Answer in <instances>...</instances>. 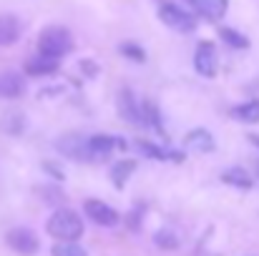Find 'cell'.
<instances>
[{"label": "cell", "mask_w": 259, "mask_h": 256, "mask_svg": "<svg viewBox=\"0 0 259 256\" xmlns=\"http://www.w3.org/2000/svg\"><path fill=\"white\" fill-rule=\"evenodd\" d=\"M25 90V81L20 73L15 71H5L0 73V98H18Z\"/></svg>", "instance_id": "11"}, {"label": "cell", "mask_w": 259, "mask_h": 256, "mask_svg": "<svg viewBox=\"0 0 259 256\" xmlns=\"http://www.w3.org/2000/svg\"><path fill=\"white\" fill-rule=\"evenodd\" d=\"M88 161H103L111 156L113 148H123L126 151V141L116 138V136H106V133H96L88 138Z\"/></svg>", "instance_id": "6"}, {"label": "cell", "mask_w": 259, "mask_h": 256, "mask_svg": "<svg viewBox=\"0 0 259 256\" xmlns=\"http://www.w3.org/2000/svg\"><path fill=\"white\" fill-rule=\"evenodd\" d=\"M141 118H144V126H151V128H156L159 133H164L161 116H159V108H156L151 100H144V103H141Z\"/></svg>", "instance_id": "19"}, {"label": "cell", "mask_w": 259, "mask_h": 256, "mask_svg": "<svg viewBox=\"0 0 259 256\" xmlns=\"http://www.w3.org/2000/svg\"><path fill=\"white\" fill-rule=\"evenodd\" d=\"M159 18H161L164 25H169V28L179 30V33H191L196 28V18L191 13L181 10L179 5H171V3H164L159 8Z\"/></svg>", "instance_id": "3"}, {"label": "cell", "mask_w": 259, "mask_h": 256, "mask_svg": "<svg viewBox=\"0 0 259 256\" xmlns=\"http://www.w3.org/2000/svg\"><path fill=\"white\" fill-rule=\"evenodd\" d=\"M156 244L164 246V249H169V251H174L179 246V241H176V236H174L171 231H159L156 234Z\"/></svg>", "instance_id": "23"}, {"label": "cell", "mask_w": 259, "mask_h": 256, "mask_svg": "<svg viewBox=\"0 0 259 256\" xmlns=\"http://www.w3.org/2000/svg\"><path fill=\"white\" fill-rule=\"evenodd\" d=\"M83 211H86L88 219H91L93 224H98V226H116V224L121 221L118 211L111 209L108 203L98 201V198H88L86 203H83Z\"/></svg>", "instance_id": "7"}, {"label": "cell", "mask_w": 259, "mask_h": 256, "mask_svg": "<svg viewBox=\"0 0 259 256\" xmlns=\"http://www.w3.org/2000/svg\"><path fill=\"white\" fill-rule=\"evenodd\" d=\"M194 68L199 76L204 78H214L217 71H219V58H217V48L211 40H201L196 45V53H194Z\"/></svg>", "instance_id": "4"}, {"label": "cell", "mask_w": 259, "mask_h": 256, "mask_svg": "<svg viewBox=\"0 0 259 256\" xmlns=\"http://www.w3.org/2000/svg\"><path fill=\"white\" fill-rule=\"evenodd\" d=\"M136 148H139L144 156L154 159V161H166V159H171V161H184L181 153H174V151H166V148H159V146H154L151 141H136Z\"/></svg>", "instance_id": "16"}, {"label": "cell", "mask_w": 259, "mask_h": 256, "mask_svg": "<svg viewBox=\"0 0 259 256\" xmlns=\"http://www.w3.org/2000/svg\"><path fill=\"white\" fill-rule=\"evenodd\" d=\"M86 143H88V138L78 136V133H68V136H61V141L56 143V148H58L63 156L73 159V161H88Z\"/></svg>", "instance_id": "8"}, {"label": "cell", "mask_w": 259, "mask_h": 256, "mask_svg": "<svg viewBox=\"0 0 259 256\" xmlns=\"http://www.w3.org/2000/svg\"><path fill=\"white\" fill-rule=\"evenodd\" d=\"M46 229L56 241H78L83 236V219L73 209H58L48 219Z\"/></svg>", "instance_id": "1"}, {"label": "cell", "mask_w": 259, "mask_h": 256, "mask_svg": "<svg viewBox=\"0 0 259 256\" xmlns=\"http://www.w3.org/2000/svg\"><path fill=\"white\" fill-rule=\"evenodd\" d=\"M53 256H88L83 246H78L76 241H56L53 249H51Z\"/></svg>", "instance_id": "20"}, {"label": "cell", "mask_w": 259, "mask_h": 256, "mask_svg": "<svg viewBox=\"0 0 259 256\" xmlns=\"http://www.w3.org/2000/svg\"><path fill=\"white\" fill-rule=\"evenodd\" d=\"M222 181L229 183V186H234V188H244V191L254 186V178L242 169V166H232V169H227L224 173H222Z\"/></svg>", "instance_id": "15"}, {"label": "cell", "mask_w": 259, "mask_h": 256, "mask_svg": "<svg viewBox=\"0 0 259 256\" xmlns=\"http://www.w3.org/2000/svg\"><path fill=\"white\" fill-rule=\"evenodd\" d=\"M247 138H249V141H252V143L259 148V133H252V136H247Z\"/></svg>", "instance_id": "24"}, {"label": "cell", "mask_w": 259, "mask_h": 256, "mask_svg": "<svg viewBox=\"0 0 259 256\" xmlns=\"http://www.w3.org/2000/svg\"><path fill=\"white\" fill-rule=\"evenodd\" d=\"M196 8H199V13H201L206 20L217 23V20L224 18V13H227V8H229V0H196Z\"/></svg>", "instance_id": "14"}, {"label": "cell", "mask_w": 259, "mask_h": 256, "mask_svg": "<svg viewBox=\"0 0 259 256\" xmlns=\"http://www.w3.org/2000/svg\"><path fill=\"white\" fill-rule=\"evenodd\" d=\"M118 50H121L126 58H131L134 63H144V61H146V53H144V48H139V45H134V43H123Z\"/></svg>", "instance_id": "22"}, {"label": "cell", "mask_w": 259, "mask_h": 256, "mask_svg": "<svg viewBox=\"0 0 259 256\" xmlns=\"http://www.w3.org/2000/svg\"><path fill=\"white\" fill-rule=\"evenodd\" d=\"M186 3H191V5H196V0H186Z\"/></svg>", "instance_id": "25"}, {"label": "cell", "mask_w": 259, "mask_h": 256, "mask_svg": "<svg viewBox=\"0 0 259 256\" xmlns=\"http://www.w3.org/2000/svg\"><path fill=\"white\" fill-rule=\"evenodd\" d=\"M20 20L15 18V15H0V45H13V43H18V38H20Z\"/></svg>", "instance_id": "12"}, {"label": "cell", "mask_w": 259, "mask_h": 256, "mask_svg": "<svg viewBox=\"0 0 259 256\" xmlns=\"http://www.w3.org/2000/svg\"><path fill=\"white\" fill-rule=\"evenodd\" d=\"M232 116L242 123H257L259 121V100H247L237 108H232Z\"/></svg>", "instance_id": "18"}, {"label": "cell", "mask_w": 259, "mask_h": 256, "mask_svg": "<svg viewBox=\"0 0 259 256\" xmlns=\"http://www.w3.org/2000/svg\"><path fill=\"white\" fill-rule=\"evenodd\" d=\"M118 116L123 121H128L131 126H144V118H141V103L134 98L131 88H123L118 93Z\"/></svg>", "instance_id": "9"}, {"label": "cell", "mask_w": 259, "mask_h": 256, "mask_svg": "<svg viewBox=\"0 0 259 256\" xmlns=\"http://www.w3.org/2000/svg\"><path fill=\"white\" fill-rule=\"evenodd\" d=\"M184 148L191 153H211L214 151V136L206 128H191L184 136Z\"/></svg>", "instance_id": "10"}, {"label": "cell", "mask_w": 259, "mask_h": 256, "mask_svg": "<svg viewBox=\"0 0 259 256\" xmlns=\"http://www.w3.org/2000/svg\"><path fill=\"white\" fill-rule=\"evenodd\" d=\"M5 241H8V246H10L15 254H20V256H33V254H38V249H40L38 236H35L30 229H25V226L10 229L8 236H5Z\"/></svg>", "instance_id": "5"}, {"label": "cell", "mask_w": 259, "mask_h": 256, "mask_svg": "<svg viewBox=\"0 0 259 256\" xmlns=\"http://www.w3.org/2000/svg\"><path fill=\"white\" fill-rule=\"evenodd\" d=\"M136 171V161H131V159H123V161H118L113 169H111V178H113V186L116 188H123V183L131 178V173Z\"/></svg>", "instance_id": "17"}, {"label": "cell", "mask_w": 259, "mask_h": 256, "mask_svg": "<svg viewBox=\"0 0 259 256\" xmlns=\"http://www.w3.org/2000/svg\"><path fill=\"white\" fill-rule=\"evenodd\" d=\"M219 35H222V40H224L227 45H232V48H237V50L249 48V40H247L242 33H237L234 28H219Z\"/></svg>", "instance_id": "21"}, {"label": "cell", "mask_w": 259, "mask_h": 256, "mask_svg": "<svg viewBox=\"0 0 259 256\" xmlns=\"http://www.w3.org/2000/svg\"><path fill=\"white\" fill-rule=\"evenodd\" d=\"M56 71H58V61H56V58H48V56H40V53L25 63V73H28V76L43 78V76H51V73H56Z\"/></svg>", "instance_id": "13"}, {"label": "cell", "mask_w": 259, "mask_h": 256, "mask_svg": "<svg viewBox=\"0 0 259 256\" xmlns=\"http://www.w3.org/2000/svg\"><path fill=\"white\" fill-rule=\"evenodd\" d=\"M71 48H73V38L61 25H51V28L40 30V35H38V53L40 56H48V58L58 61L66 53H71Z\"/></svg>", "instance_id": "2"}]
</instances>
